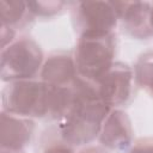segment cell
<instances>
[{"label":"cell","instance_id":"cell-1","mask_svg":"<svg viewBox=\"0 0 153 153\" xmlns=\"http://www.w3.org/2000/svg\"><path fill=\"white\" fill-rule=\"evenodd\" d=\"M110 109L100 98L96 82L78 78L73 85V102L57 122L61 136L72 146L81 148L98 140Z\"/></svg>","mask_w":153,"mask_h":153},{"label":"cell","instance_id":"cell-2","mask_svg":"<svg viewBox=\"0 0 153 153\" xmlns=\"http://www.w3.org/2000/svg\"><path fill=\"white\" fill-rule=\"evenodd\" d=\"M1 111L31 120H49V86L41 79L6 82L1 92Z\"/></svg>","mask_w":153,"mask_h":153},{"label":"cell","instance_id":"cell-3","mask_svg":"<svg viewBox=\"0 0 153 153\" xmlns=\"http://www.w3.org/2000/svg\"><path fill=\"white\" fill-rule=\"evenodd\" d=\"M115 33L79 36L73 51L79 76L92 82H97L115 63Z\"/></svg>","mask_w":153,"mask_h":153},{"label":"cell","instance_id":"cell-4","mask_svg":"<svg viewBox=\"0 0 153 153\" xmlns=\"http://www.w3.org/2000/svg\"><path fill=\"white\" fill-rule=\"evenodd\" d=\"M44 60L43 50L33 38L29 36L17 37L11 44L1 49V80L4 82H11L37 79Z\"/></svg>","mask_w":153,"mask_h":153},{"label":"cell","instance_id":"cell-5","mask_svg":"<svg viewBox=\"0 0 153 153\" xmlns=\"http://www.w3.org/2000/svg\"><path fill=\"white\" fill-rule=\"evenodd\" d=\"M72 23L79 36L115 33L118 14L112 1H73Z\"/></svg>","mask_w":153,"mask_h":153},{"label":"cell","instance_id":"cell-6","mask_svg":"<svg viewBox=\"0 0 153 153\" xmlns=\"http://www.w3.org/2000/svg\"><path fill=\"white\" fill-rule=\"evenodd\" d=\"M96 85L102 100L110 109H122L130 104L137 88L133 67L121 61H115Z\"/></svg>","mask_w":153,"mask_h":153},{"label":"cell","instance_id":"cell-7","mask_svg":"<svg viewBox=\"0 0 153 153\" xmlns=\"http://www.w3.org/2000/svg\"><path fill=\"white\" fill-rule=\"evenodd\" d=\"M99 145L110 153H127L134 143V130L128 114L122 109H112L98 136Z\"/></svg>","mask_w":153,"mask_h":153},{"label":"cell","instance_id":"cell-8","mask_svg":"<svg viewBox=\"0 0 153 153\" xmlns=\"http://www.w3.org/2000/svg\"><path fill=\"white\" fill-rule=\"evenodd\" d=\"M118 14V24L123 32L134 39L153 37L151 24V7L148 1H112Z\"/></svg>","mask_w":153,"mask_h":153},{"label":"cell","instance_id":"cell-9","mask_svg":"<svg viewBox=\"0 0 153 153\" xmlns=\"http://www.w3.org/2000/svg\"><path fill=\"white\" fill-rule=\"evenodd\" d=\"M35 122L31 118L16 116L5 111L0 114V152L22 153L31 143Z\"/></svg>","mask_w":153,"mask_h":153},{"label":"cell","instance_id":"cell-10","mask_svg":"<svg viewBox=\"0 0 153 153\" xmlns=\"http://www.w3.org/2000/svg\"><path fill=\"white\" fill-rule=\"evenodd\" d=\"M79 78L73 54L56 51L50 54L43 63L39 79L50 86L72 87Z\"/></svg>","mask_w":153,"mask_h":153},{"label":"cell","instance_id":"cell-11","mask_svg":"<svg viewBox=\"0 0 153 153\" xmlns=\"http://www.w3.org/2000/svg\"><path fill=\"white\" fill-rule=\"evenodd\" d=\"M33 16L27 6V1L1 0L0 1V26L18 31L29 26Z\"/></svg>","mask_w":153,"mask_h":153},{"label":"cell","instance_id":"cell-12","mask_svg":"<svg viewBox=\"0 0 153 153\" xmlns=\"http://www.w3.org/2000/svg\"><path fill=\"white\" fill-rule=\"evenodd\" d=\"M133 71L136 86L153 98V50L141 54L136 60Z\"/></svg>","mask_w":153,"mask_h":153},{"label":"cell","instance_id":"cell-13","mask_svg":"<svg viewBox=\"0 0 153 153\" xmlns=\"http://www.w3.org/2000/svg\"><path fill=\"white\" fill-rule=\"evenodd\" d=\"M39 153H75L76 147L68 143L60 134L57 126L48 128L39 141Z\"/></svg>","mask_w":153,"mask_h":153},{"label":"cell","instance_id":"cell-14","mask_svg":"<svg viewBox=\"0 0 153 153\" xmlns=\"http://www.w3.org/2000/svg\"><path fill=\"white\" fill-rule=\"evenodd\" d=\"M68 1H27V6L36 18H53L69 8Z\"/></svg>","mask_w":153,"mask_h":153},{"label":"cell","instance_id":"cell-15","mask_svg":"<svg viewBox=\"0 0 153 153\" xmlns=\"http://www.w3.org/2000/svg\"><path fill=\"white\" fill-rule=\"evenodd\" d=\"M127 153H153V137H140L135 140Z\"/></svg>","mask_w":153,"mask_h":153},{"label":"cell","instance_id":"cell-16","mask_svg":"<svg viewBox=\"0 0 153 153\" xmlns=\"http://www.w3.org/2000/svg\"><path fill=\"white\" fill-rule=\"evenodd\" d=\"M75 153H110L100 145H88L85 147H81Z\"/></svg>","mask_w":153,"mask_h":153},{"label":"cell","instance_id":"cell-17","mask_svg":"<svg viewBox=\"0 0 153 153\" xmlns=\"http://www.w3.org/2000/svg\"><path fill=\"white\" fill-rule=\"evenodd\" d=\"M151 24L153 27V2H152V7H151Z\"/></svg>","mask_w":153,"mask_h":153}]
</instances>
